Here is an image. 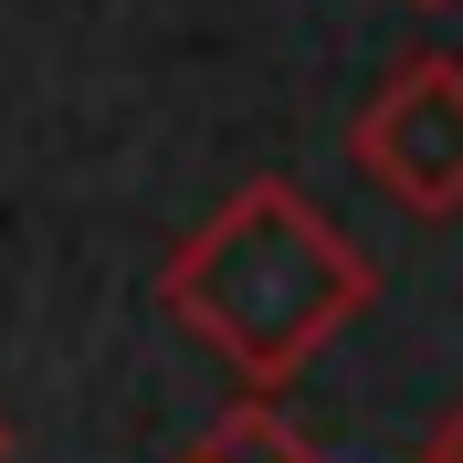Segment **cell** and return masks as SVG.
Wrapping results in <instances>:
<instances>
[{
	"label": "cell",
	"mask_w": 463,
	"mask_h": 463,
	"mask_svg": "<svg viewBox=\"0 0 463 463\" xmlns=\"http://www.w3.org/2000/svg\"><path fill=\"white\" fill-rule=\"evenodd\" d=\"M369 253L326 222L295 179H242L169 263H158V306L222 358L253 401H274L306 358L369 317Z\"/></svg>",
	"instance_id": "obj_1"
},
{
	"label": "cell",
	"mask_w": 463,
	"mask_h": 463,
	"mask_svg": "<svg viewBox=\"0 0 463 463\" xmlns=\"http://www.w3.org/2000/svg\"><path fill=\"white\" fill-rule=\"evenodd\" d=\"M347 158H358L411 222L463 211V63L453 53L390 63V85H379L369 106H358V127H347Z\"/></svg>",
	"instance_id": "obj_2"
},
{
	"label": "cell",
	"mask_w": 463,
	"mask_h": 463,
	"mask_svg": "<svg viewBox=\"0 0 463 463\" xmlns=\"http://www.w3.org/2000/svg\"><path fill=\"white\" fill-rule=\"evenodd\" d=\"M179 463H326V453H317L306 432H295V421H285L274 401H242V411L222 421V432H201Z\"/></svg>",
	"instance_id": "obj_3"
},
{
	"label": "cell",
	"mask_w": 463,
	"mask_h": 463,
	"mask_svg": "<svg viewBox=\"0 0 463 463\" xmlns=\"http://www.w3.org/2000/svg\"><path fill=\"white\" fill-rule=\"evenodd\" d=\"M421 463H463V411H453V421L432 432V453H421Z\"/></svg>",
	"instance_id": "obj_4"
},
{
	"label": "cell",
	"mask_w": 463,
	"mask_h": 463,
	"mask_svg": "<svg viewBox=\"0 0 463 463\" xmlns=\"http://www.w3.org/2000/svg\"><path fill=\"white\" fill-rule=\"evenodd\" d=\"M0 463H11V411H0Z\"/></svg>",
	"instance_id": "obj_5"
},
{
	"label": "cell",
	"mask_w": 463,
	"mask_h": 463,
	"mask_svg": "<svg viewBox=\"0 0 463 463\" xmlns=\"http://www.w3.org/2000/svg\"><path fill=\"white\" fill-rule=\"evenodd\" d=\"M421 11H442V0H421Z\"/></svg>",
	"instance_id": "obj_6"
}]
</instances>
